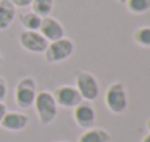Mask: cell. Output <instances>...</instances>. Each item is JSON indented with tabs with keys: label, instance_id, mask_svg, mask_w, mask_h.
Listing matches in <instances>:
<instances>
[{
	"label": "cell",
	"instance_id": "obj_6",
	"mask_svg": "<svg viewBox=\"0 0 150 142\" xmlns=\"http://www.w3.org/2000/svg\"><path fill=\"white\" fill-rule=\"evenodd\" d=\"M19 44L23 49L32 54H44L48 47V41L38 31H23L19 35Z\"/></svg>",
	"mask_w": 150,
	"mask_h": 142
},
{
	"label": "cell",
	"instance_id": "obj_10",
	"mask_svg": "<svg viewBox=\"0 0 150 142\" xmlns=\"http://www.w3.org/2000/svg\"><path fill=\"white\" fill-rule=\"evenodd\" d=\"M28 120L29 119L25 113L6 112L1 122H0V126L4 131H9V132H19V131H23L28 126Z\"/></svg>",
	"mask_w": 150,
	"mask_h": 142
},
{
	"label": "cell",
	"instance_id": "obj_3",
	"mask_svg": "<svg viewBox=\"0 0 150 142\" xmlns=\"http://www.w3.org/2000/svg\"><path fill=\"white\" fill-rule=\"evenodd\" d=\"M73 49H74L73 41L63 36V38L48 44V47L44 52L45 61L50 62V64H58L61 61H66L73 54Z\"/></svg>",
	"mask_w": 150,
	"mask_h": 142
},
{
	"label": "cell",
	"instance_id": "obj_16",
	"mask_svg": "<svg viewBox=\"0 0 150 142\" xmlns=\"http://www.w3.org/2000/svg\"><path fill=\"white\" fill-rule=\"evenodd\" d=\"M134 41L140 47L150 48V26H140L134 32Z\"/></svg>",
	"mask_w": 150,
	"mask_h": 142
},
{
	"label": "cell",
	"instance_id": "obj_18",
	"mask_svg": "<svg viewBox=\"0 0 150 142\" xmlns=\"http://www.w3.org/2000/svg\"><path fill=\"white\" fill-rule=\"evenodd\" d=\"M10 1L13 3L15 7H28L32 4L34 0H10Z\"/></svg>",
	"mask_w": 150,
	"mask_h": 142
},
{
	"label": "cell",
	"instance_id": "obj_19",
	"mask_svg": "<svg viewBox=\"0 0 150 142\" xmlns=\"http://www.w3.org/2000/svg\"><path fill=\"white\" fill-rule=\"evenodd\" d=\"M7 112V109H6V104L3 103V101H0V122H1V119H3V116H4V113Z\"/></svg>",
	"mask_w": 150,
	"mask_h": 142
},
{
	"label": "cell",
	"instance_id": "obj_5",
	"mask_svg": "<svg viewBox=\"0 0 150 142\" xmlns=\"http://www.w3.org/2000/svg\"><path fill=\"white\" fill-rule=\"evenodd\" d=\"M37 97V84L32 77H25L16 84L15 101L21 109H29L34 106Z\"/></svg>",
	"mask_w": 150,
	"mask_h": 142
},
{
	"label": "cell",
	"instance_id": "obj_13",
	"mask_svg": "<svg viewBox=\"0 0 150 142\" xmlns=\"http://www.w3.org/2000/svg\"><path fill=\"white\" fill-rule=\"evenodd\" d=\"M19 19H21V25L25 28V31H38L41 26V22H42V17L38 16L32 10L22 13Z\"/></svg>",
	"mask_w": 150,
	"mask_h": 142
},
{
	"label": "cell",
	"instance_id": "obj_15",
	"mask_svg": "<svg viewBox=\"0 0 150 142\" xmlns=\"http://www.w3.org/2000/svg\"><path fill=\"white\" fill-rule=\"evenodd\" d=\"M125 6L128 12L134 15H143L150 10V0H127Z\"/></svg>",
	"mask_w": 150,
	"mask_h": 142
},
{
	"label": "cell",
	"instance_id": "obj_7",
	"mask_svg": "<svg viewBox=\"0 0 150 142\" xmlns=\"http://www.w3.org/2000/svg\"><path fill=\"white\" fill-rule=\"evenodd\" d=\"M54 100L57 103V106L61 107H67V109H73L76 107L79 103L83 101L80 93L77 92V89L74 86H60L54 90Z\"/></svg>",
	"mask_w": 150,
	"mask_h": 142
},
{
	"label": "cell",
	"instance_id": "obj_4",
	"mask_svg": "<svg viewBox=\"0 0 150 142\" xmlns=\"http://www.w3.org/2000/svg\"><path fill=\"white\" fill-rule=\"evenodd\" d=\"M76 89L85 101H93L99 96L98 80L89 71H79L76 74Z\"/></svg>",
	"mask_w": 150,
	"mask_h": 142
},
{
	"label": "cell",
	"instance_id": "obj_17",
	"mask_svg": "<svg viewBox=\"0 0 150 142\" xmlns=\"http://www.w3.org/2000/svg\"><path fill=\"white\" fill-rule=\"evenodd\" d=\"M7 96V83L3 77H0V101H4Z\"/></svg>",
	"mask_w": 150,
	"mask_h": 142
},
{
	"label": "cell",
	"instance_id": "obj_14",
	"mask_svg": "<svg viewBox=\"0 0 150 142\" xmlns=\"http://www.w3.org/2000/svg\"><path fill=\"white\" fill-rule=\"evenodd\" d=\"M52 7H54V0H34L32 1V12H35L41 17L50 16Z\"/></svg>",
	"mask_w": 150,
	"mask_h": 142
},
{
	"label": "cell",
	"instance_id": "obj_20",
	"mask_svg": "<svg viewBox=\"0 0 150 142\" xmlns=\"http://www.w3.org/2000/svg\"><path fill=\"white\" fill-rule=\"evenodd\" d=\"M142 142H150V132L146 135V136H144V138H143V141H142Z\"/></svg>",
	"mask_w": 150,
	"mask_h": 142
},
{
	"label": "cell",
	"instance_id": "obj_22",
	"mask_svg": "<svg viewBox=\"0 0 150 142\" xmlns=\"http://www.w3.org/2000/svg\"><path fill=\"white\" fill-rule=\"evenodd\" d=\"M117 1H118V3H122V4H125V1H127V0H117Z\"/></svg>",
	"mask_w": 150,
	"mask_h": 142
},
{
	"label": "cell",
	"instance_id": "obj_12",
	"mask_svg": "<svg viewBox=\"0 0 150 142\" xmlns=\"http://www.w3.org/2000/svg\"><path fill=\"white\" fill-rule=\"evenodd\" d=\"M111 135L108 131L102 128H91L85 129V132L79 136V142H109Z\"/></svg>",
	"mask_w": 150,
	"mask_h": 142
},
{
	"label": "cell",
	"instance_id": "obj_11",
	"mask_svg": "<svg viewBox=\"0 0 150 142\" xmlns=\"http://www.w3.org/2000/svg\"><path fill=\"white\" fill-rule=\"evenodd\" d=\"M16 16V7L10 0H0V31L10 28Z\"/></svg>",
	"mask_w": 150,
	"mask_h": 142
},
{
	"label": "cell",
	"instance_id": "obj_21",
	"mask_svg": "<svg viewBox=\"0 0 150 142\" xmlns=\"http://www.w3.org/2000/svg\"><path fill=\"white\" fill-rule=\"evenodd\" d=\"M146 128H147V131L150 132V119L147 120V123H146Z\"/></svg>",
	"mask_w": 150,
	"mask_h": 142
},
{
	"label": "cell",
	"instance_id": "obj_9",
	"mask_svg": "<svg viewBox=\"0 0 150 142\" xmlns=\"http://www.w3.org/2000/svg\"><path fill=\"white\" fill-rule=\"evenodd\" d=\"M38 32H40L48 42L57 41V39H60V38L64 36V28H63V25H61L57 19H54V17H51V16L42 17V22H41V26H40Z\"/></svg>",
	"mask_w": 150,
	"mask_h": 142
},
{
	"label": "cell",
	"instance_id": "obj_23",
	"mask_svg": "<svg viewBox=\"0 0 150 142\" xmlns=\"http://www.w3.org/2000/svg\"><path fill=\"white\" fill-rule=\"evenodd\" d=\"M0 62H1V54H0Z\"/></svg>",
	"mask_w": 150,
	"mask_h": 142
},
{
	"label": "cell",
	"instance_id": "obj_8",
	"mask_svg": "<svg viewBox=\"0 0 150 142\" xmlns=\"http://www.w3.org/2000/svg\"><path fill=\"white\" fill-rule=\"evenodd\" d=\"M73 118H74V122L77 123V126H80L82 129H91L95 125L96 113H95V109L91 104V101L83 100L76 107H73Z\"/></svg>",
	"mask_w": 150,
	"mask_h": 142
},
{
	"label": "cell",
	"instance_id": "obj_1",
	"mask_svg": "<svg viewBox=\"0 0 150 142\" xmlns=\"http://www.w3.org/2000/svg\"><path fill=\"white\" fill-rule=\"evenodd\" d=\"M34 106H35V110H37V115H38V119H40L41 125L47 126V125L52 123L54 119L57 118L58 106L54 100L52 93H50V92L42 90V92L37 93Z\"/></svg>",
	"mask_w": 150,
	"mask_h": 142
},
{
	"label": "cell",
	"instance_id": "obj_2",
	"mask_svg": "<svg viewBox=\"0 0 150 142\" xmlns=\"http://www.w3.org/2000/svg\"><path fill=\"white\" fill-rule=\"evenodd\" d=\"M105 104L108 110L114 115H120L127 109L128 100H127V92L122 83L117 81V83L109 84V87L105 92Z\"/></svg>",
	"mask_w": 150,
	"mask_h": 142
}]
</instances>
